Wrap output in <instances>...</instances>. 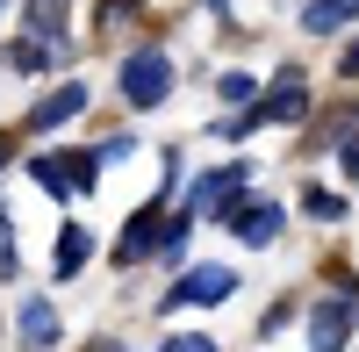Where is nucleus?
Instances as JSON below:
<instances>
[{
	"mask_svg": "<svg viewBox=\"0 0 359 352\" xmlns=\"http://www.w3.org/2000/svg\"><path fill=\"white\" fill-rule=\"evenodd\" d=\"M302 115H309V86H302V72H280L273 94L252 101L245 115H223L216 137H252V130H266V123H302Z\"/></svg>",
	"mask_w": 359,
	"mask_h": 352,
	"instance_id": "obj_1",
	"label": "nucleus"
},
{
	"mask_svg": "<svg viewBox=\"0 0 359 352\" xmlns=\"http://www.w3.org/2000/svg\"><path fill=\"white\" fill-rule=\"evenodd\" d=\"M252 187V165H216V172H201L194 194H187V216H237V194Z\"/></svg>",
	"mask_w": 359,
	"mask_h": 352,
	"instance_id": "obj_2",
	"label": "nucleus"
},
{
	"mask_svg": "<svg viewBox=\"0 0 359 352\" xmlns=\"http://www.w3.org/2000/svg\"><path fill=\"white\" fill-rule=\"evenodd\" d=\"M29 180H36L43 194H86L94 187V158L86 151H36L29 158Z\"/></svg>",
	"mask_w": 359,
	"mask_h": 352,
	"instance_id": "obj_3",
	"label": "nucleus"
},
{
	"mask_svg": "<svg viewBox=\"0 0 359 352\" xmlns=\"http://www.w3.org/2000/svg\"><path fill=\"white\" fill-rule=\"evenodd\" d=\"M165 94H172V57L165 50H137L123 65V101L130 108H158Z\"/></svg>",
	"mask_w": 359,
	"mask_h": 352,
	"instance_id": "obj_4",
	"label": "nucleus"
},
{
	"mask_svg": "<svg viewBox=\"0 0 359 352\" xmlns=\"http://www.w3.org/2000/svg\"><path fill=\"white\" fill-rule=\"evenodd\" d=\"M352 324H359V302H352V295H323V302H309V352H345Z\"/></svg>",
	"mask_w": 359,
	"mask_h": 352,
	"instance_id": "obj_5",
	"label": "nucleus"
},
{
	"mask_svg": "<svg viewBox=\"0 0 359 352\" xmlns=\"http://www.w3.org/2000/svg\"><path fill=\"white\" fill-rule=\"evenodd\" d=\"M223 295H237V273L230 266H194V273L172 280V295L158 309H194V302H223Z\"/></svg>",
	"mask_w": 359,
	"mask_h": 352,
	"instance_id": "obj_6",
	"label": "nucleus"
},
{
	"mask_svg": "<svg viewBox=\"0 0 359 352\" xmlns=\"http://www.w3.org/2000/svg\"><path fill=\"white\" fill-rule=\"evenodd\" d=\"M158 238H165V223H158V201H151V209H137V216L123 223V245H115V259H123V266H137V259H158Z\"/></svg>",
	"mask_w": 359,
	"mask_h": 352,
	"instance_id": "obj_7",
	"label": "nucleus"
},
{
	"mask_svg": "<svg viewBox=\"0 0 359 352\" xmlns=\"http://www.w3.org/2000/svg\"><path fill=\"white\" fill-rule=\"evenodd\" d=\"M79 108H86V79H65L57 94H43L36 108H29V130H57V123H72Z\"/></svg>",
	"mask_w": 359,
	"mask_h": 352,
	"instance_id": "obj_8",
	"label": "nucleus"
},
{
	"mask_svg": "<svg viewBox=\"0 0 359 352\" xmlns=\"http://www.w3.org/2000/svg\"><path fill=\"white\" fill-rule=\"evenodd\" d=\"M15 331H22V345H29V352H43V345H57V309H50V302H22V316H15Z\"/></svg>",
	"mask_w": 359,
	"mask_h": 352,
	"instance_id": "obj_9",
	"label": "nucleus"
},
{
	"mask_svg": "<svg viewBox=\"0 0 359 352\" xmlns=\"http://www.w3.org/2000/svg\"><path fill=\"white\" fill-rule=\"evenodd\" d=\"M230 223H237V238H245V245H273V238H280V209H273V201H252V209H237Z\"/></svg>",
	"mask_w": 359,
	"mask_h": 352,
	"instance_id": "obj_10",
	"label": "nucleus"
},
{
	"mask_svg": "<svg viewBox=\"0 0 359 352\" xmlns=\"http://www.w3.org/2000/svg\"><path fill=\"white\" fill-rule=\"evenodd\" d=\"M359 15V0H309V8H302V29H309V36H331V29H345Z\"/></svg>",
	"mask_w": 359,
	"mask_h": 352,
	"instance_id": "obj_11",
	"label": "nucleus"
},
{
	"mask_svg": "<svg viewBox=\"0 0 359 352\" xmlns=\"http://www.w3.org/2000/svg\"><path fill=\"white\" fill-rule=\"evenodd\" d=\"M86 259H94V230H86V223H65V230H57V273H79Z\"/></svg>",
	"mask_w": 359,
	"mask_h": 352,
	"instance_id": "obj_12",
	"label": "nucleus"
},
{
	"mask_svg": "<svg viewBox=\"0 0 359 352\" xmlns=\"http://www.w3.org/2000/svg\"><path fill=\"white\" fill-rule=\"evenodd\" d=\"M36 36H65V0H29V15H22Z\"/></svg>",
	"mask_w": 359,
	"mask_h": 352,
	"instance_id": "obj_13",
	"label": "nucleus"
},
{
	"mask_svg": "<svg viewBox=\"0 0 359 352\" xmlns=\"http://www.w3.org/2000/svg\"><path fill=\"white\" fill-rule=\"evenodd\" d=\"M0 65H8V72H43V43H8Z\"/></svg>",
	"mask_w": 359,
	"mask_h": 352,
	"instance_id": "obj_14",
	"label": "nucleus"
},
{
	"mask_svg": "<svg viewBox=\"0 0 359 352\" xmlns=\"http://www.w3.org/2000/svg\"><path fill=\"white\" fill-rule=\"evenodd\" d=\"M187 238H194V216H172L165 238H158V259H180V252H187Z\"/></svg>",
	"mask_w": 359,
	"mask_h": 352,
	"instance_id": "obj_15",
	"label": "nucleus"
},
{
	"mask_svg": "<svg viewBox=\"0 0 359 352\" xmlns=\"http://www.w3.org/2000/svg\"><path fill=\"white\" fill-rule=\"evenodd\" d=\"M302 216H316V223H338V216H345V201H338V194H302Z\"/></svg>",
	"mask_w": 359,
	"mask_h": 352,
	"instance_id": "obj_16",
	"label": "nucleus"
},
{
	"mask_svg": "<svg viewBox=\"0 0 359 352\" xmlns=\"http://www.w3.org/2000/svg\"><path fill=\"white\" fill-rule=\"evenodd\" d=\"M130 15H144V8H137V0H108V8H101V29H123Z\"/></svg>",
	"mask_w": 359,
	"mask_h": 352,
	"instance_id": "obj_17",
	"label": "nucleus"
},
{
	"mask_svg": "<svg viewBox=\"0 0 359 352\" xmlns=\"http://www.w3.org/2000/svg\"><path fill=\"white\" fill-rule=\"evenodd\" d=\"M223 101H252V79L245 72H223Z\"/></svg>",
	"mask_w": 359,
	"mask_h": 352,
	"instance_id": "obj_18",
	"label": "nucleus"
},
{
	"mask_svg": "<svg viewBox=\"0 0 359 352\" xmlns=\"http://www.w3.org/2000/svg\"><path fill=\"white\" fill-rule=\"evenodd\" d=\"M165 352H216V338H172Z\"/></svg>",
	"mask_w": 359,
	"mask_h": 352,
	"instance_id": "obj_19",
	"label": "nucleus"
},
{
	"mask_svg": "<svg viewBox=\"0 0 359 352\" xmlns=\"http://www.w3.org/2000/svg\"><path fill=\"white\" fill-rule=\"evenodd\" d=\"M345 172H352V180H359V130L345 137Z\"/></svg>",
	"mask_w": 359,
	"mask_h": 352,
	"instance_id": "obj_20",
	"label": "nucleus"
},
{
	"mask_svg": "<svg viewBox=\"0 0 359 352\" xmlns=\"http://www.w3.org/2000/svg\"><path fill=\"white\" fill-rule=\"evenodd\" d=\"M338 72H345V79H359V43H345V57H338Z\"/></svg>",
	"mask_w": 359,
	"mask_h": 352,
	"instance_id": "obj_21",
	"label": "nucleus"
},
{
	"mask_svg": "<svg viewBox=\"0 0 359 352\" xmlns=\"http://www.w3.org/2000/svg\"><path fill=\"white\" fill-rule=\"evenodd\" d=\"M8 158H15V137H0V165H8Z\"/></svg>",
	"mask_w": 359,
	"mask_h": 352,
	"instance_id": "obj_22",
	"label": "nucleus"
}]
</instances>
